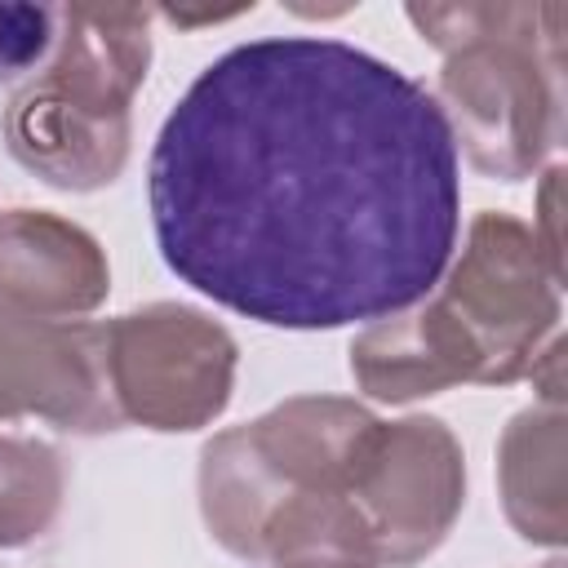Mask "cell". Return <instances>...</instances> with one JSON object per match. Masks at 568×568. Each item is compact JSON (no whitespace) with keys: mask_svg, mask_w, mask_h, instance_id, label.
Segmentation results:
<instances>
[{"mask_svg":"<svg viewBox=\"0 0 568 568\" xmlns=\"http://www.w3.org/2000/svg\"><path fill=\"white\" fill-rule=\"evenodd\" d=\"M0 284H9L27 302L49 306H89L102 293V266L93 244L62 222L49 217H18L9 226V253Z\"/></svg>","mask_w":568,"mask_h":568,"instance_id":"5b68a950","label":"cell"},{"mask_svg":"<svg viewBox=\"0 0 568 568\" xmlns=\"http://www.w3.org/2000/svg\"><path fill=\"white\" fill-rule=\"evenodd\" d=\"M4 133L13 155L58 186L111 182L124 160V115H98L49 80L27 84L9 102Z\"/></svg>","mask_w":568,"mask_h":568,"instance_id":"277c9868","label":"cell"},{"mask_svg":"<svg viewBox=\"0 0 568 568\" xmlns=\"http://www.w3.org/2000/svg\"><path fill=\"white\" fill-rule=\"evenodd\" d=\"M146 178L169 271L275 328H342L422 302L462 222L439 98L328 36L213 58L169 111Z\"/></svg>","mask_w":568,"mask_h":568,"instance_id":"6da1fadb","label":"cell"},{"mask_svg":"<svg viewBox=\"0 0 568 568\" xmlns=\"http://www.w3.org/2000/svg\"><path fill=\"white\" fill-rule=\"evenodd\" d=\"M58 44L53 4H0V84L31 75Z\"/></svg>","mask_w":568,"mask_h":568,"instance_id":"8992f818","label":"cell"},{"mask_svg":"<svg viewBox=\"0 0 568 568\" xmlns=\"http://www.w3.org/2000/svg\"><path fill=\"white\" fill-rule=\"evenodd\" d=\"M235 13H244V9H195V13H186V9H160V18H169V22H178V27L222 22V18H235Z\"/></svg>","mask_w":568,"mask_h":568,"instance_id":"52a82bcc","label":"cell"},{"mask_svg":"<svg viewBox=\"0 0 568 568\" xmlns=\"http://www.w3.org/2000/svg\"><path fill=\"white\" fill-rule=\"evenodd\" d=\"M58 58L49 84L98 115H124L129 93L146 75L151 9L142 4H62Z\"/></svg>","mask_w":568,"mask_h":568,"instance_id":"3957f363","label":"cell"},{"mask_svg":"<svg viewBox=\"0 0 568 568\" xmlns=\"http://www.w3.org/2000/svg\"><path fill=\"white\" fill-rule=\"evenodd\" d=\"M231 373V342L200 324L191 311H151L133 315L120 328V382L155 426H191L222 408Z\"/></svg>","mask_w":568,"mask_h":568,"instance_id":"7a4b0ae2","label":"cell"}]
</instances>
